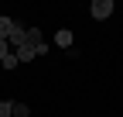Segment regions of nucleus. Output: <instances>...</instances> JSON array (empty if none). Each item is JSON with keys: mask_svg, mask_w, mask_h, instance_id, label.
I'll list each match as a JSON object with an SVG mask.
<instances>
[{"mask_svg": "<svg viewBox=\"0 0 123 117\" xmlns=\"http://www.w3.org/2000/svg\"><path fill=\"white\" fill-rule=\"evenodd\" d=\"M113 10H116V4H113V0H92V7H89V14H92L96 21H106Z\"/></svg>", "mask_w": 123, "mask_h": 117, "instance_id": "nucleus-1", "label": "nucleus"}, {"mask_svg": "<svg viewBox=\"0 0 123 117\" xmlns=\"http://www.w3.org/2000/svg\"><path fill=\"white\" fill-rule=\"evenodd\" d=\"M72 41H75V35L68 31V28H62V31L55 35V45H58V48H72Z\"/></svg>", "mask_w": 123, "mask_h": 117, "instance_id": "nucleus-2", "label": "nucleus"}, {"mask_svg": "<svg viewBox=\"0 0 123 117\" xmlns=\"http://www.w3.org/2000/svg\"><path fill=\"white\" fill-rule=\"evenodd\" d=\"M14 55H17V62H31V58H34V48L24 41V45H17V48H14Z\"/></svg>", "mask_w": 123, "mask_h": 117, "instance_id": "nucleus-3", "label": "nucleus"}, {"mask_svg": "<svg viewBox=\"0 0 123 117\" xmlns=\"http://www.w3.org/2000/svg\"><path fill=\"white\" fill-rule=\"evenodd\" d=\"M27 114H31L27 103H14V107H10V117H27Z\"/></svg>", "mask_w": 123, "mask_h": 117, "instance_id": "nucleus-4", "label": "nucleus"}, {"mask_svg": "<svg viewBox=\"0 0 123 117\" xmlns=\"http://www.w3.org/2000/svg\"><path fill=\"white\" fill-rule=\"evenodd\" d=\"M10 28H14L10 17H0V38H4V41H7V35H10Z\"/></svg>", "mask_w": 123, "mask_h": 117, "instance_id": "nucleus-5", "label": "nucleus"}, {"mask_svg": "<svg viewBox=\"0 0 123 117\" xmlns=\"http://www.w3.org/2000/svg\"><path fill=\"white\" fill-rule=\"evenodd\" d=\"M17 66H21V62H17V55H14V52L4 58V62H0V69H17Z\"/></svg>", "mask_w": 123, "mask_h": 117, "instance_id": "nucleus-6", "label": "nucleus"}, {"mask_svg": "<svg viewBox=\"0 0 123 117\" xmlns=\"http://www.w3.org/2000/svg\"><path fill=\"white\" fill-rule=\"evenodd\" d=\"M10 107H14L10 100H0V117H10Z\"/></svg>", "mask_w": 123, "mask_h": 117, "instance_id": "nucleus-7", "label": "nucleus"}, {"mask_svg": "<svg viewBox=\"0 0 123 117\" xmlns=\"http://www.w3.org/2000/svg\"><path fill=\"white\" fill-rule=\"evenodd\" d=\"M7 55H10V45H7V41H4V38H0V62H4V58H7Z\"/></svg>", "mask_w": 123, "mask_h": 117, "instance_id": "nucleus-8", "label": "nucleus"}]
</instances>
